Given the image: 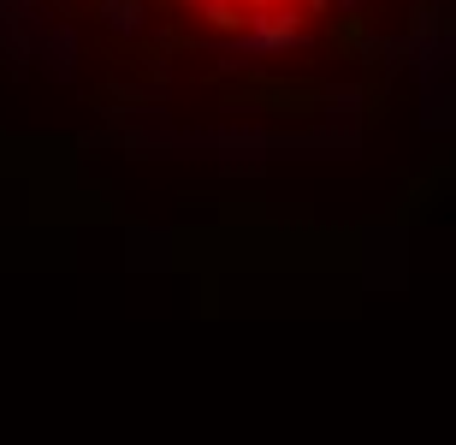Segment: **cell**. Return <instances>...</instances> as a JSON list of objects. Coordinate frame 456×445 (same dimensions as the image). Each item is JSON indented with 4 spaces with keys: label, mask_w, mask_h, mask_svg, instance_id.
I'll return each mask as SVG.
<instances>
[{
    "label": "cell",
    "mask_w": 456,
    "mask_h": 445,
    "mask_svg": "<svg viewBox=\"0 0 456 445\" xmlns=\"http://www.w3.org/2000/svg\"><path fill=\"white\" fill-rule=\"evenodd\" d=\"M303 12L297 6H279V12H243V36L232 42V54H285V48H303Z\"/></svg>",
    "instance_id": "cell-1"
},
{
    "label": "cell",
    "mask_w": 456,
    "mask_h": 445,
    "mask_svg": "<svg viewBox=\"0 0 456 445\" xmlns=\"http://www.w3.org/2000/svg\"><path fill=\"white\" fill-rule=\"evenodd\" d=\"M102 12H107V24L113 30H142V0H102Z\"/></svg>",
    "instance_id": "cell-2"
},
{
    "label": "cell",
    "mask_w": 456,
    "mask_h": 445,
    "mask_svg": "<svg viewBox=\"0 0 456 445\" xmlns=\"http://www.w3.org/2000/svg\"><path fill=\"white\" fill-rule=\"evenodd\" d=\"M196 12H202L214 30H237V24H243V6H237V0H202Z\"/></svg>",
    "instance_id": "cell-3"
},
{
    "label": "cell",
    "mask_w": 456,
    "mask_h": 445,
    "mask_svg": "<svg viewBox=\"0 0 456 445\" xmlns=\"http://www.w3.org/2000/svg\"><path fill=\"white\" fill-rule=\"evenodd\" d=\"M279 6H290V0H243V12H279Z\"/></svg>",
    "instance_id": "cell-4"
},
{
    "label": "cell",
    "mask_w": 456,
    "mask_h": 445,
    "mask_svg": "<svg viewBox=\"0 0 456 445\" xmlns=\"http://www.w3.org/2000/svg\"><path fill=\"white\" fill-rule=\"evenodd\" d=\"M297 12H326V0H297Z\"/></svg>",
    "instance_id": "cell-5"
},
{
    "label": "cell",
    "mask_w": 456,
    "mask_h": 445,
    "mask_svg": "<svg viewBox=\"0 0 456 445\" xmlns=\"http://www.w3.org/2000/svg\"><path fill=\"white\" fill-rule=\"evenodd\" d=\"M344 6H362V0H344Z\"/></svg>",
    "instance_id": "cell-6"
}]
</instances>
